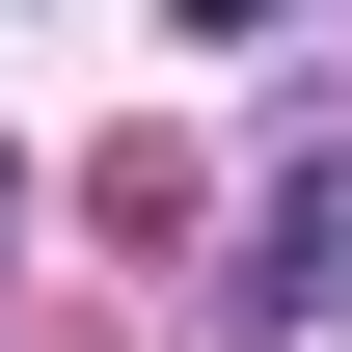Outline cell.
<instances>
[{
	"label": "cell",
	"mask_w": 352,
	"mask_h": 352,
	"mask_svg": "<svg viewBox=\"0 0 352 352\" xmlns=\"http://www.w3.org/2000/svg\"><path fill=\"white\" fill-rule=\"evenodd\" d=\"M325 298H352V163H298L271 244H244V325H325Z\"/></svg>",
	"instance_id": "1"
},
{
	"label": "cell",
	"mask_w": 352,
	"mask_h": 352,
	"mask_svg": "<svg viewBox=\"0 0 352 352\" xmlns=\"http://www.w3.org/2000/svg\"><path fill=\"white\" fill-rule=\"evenodd\" d=\"M244 28H271V0H190V54H244Z\"/></svg>",
	"instance_id": "2"
},
{
	"label": "cell",
	"mask_w": 352,
	"mask_h": 352,
	"mask_svg": "<svg viewBox=\"0 0 352 352\" xmlns=\"http://www.w3.org/2000/svg\"><path fill=\"white\" fill-rule=\"evenodd\" d=\"M0 217H28V135H0Z\"/></svg>",
	"instance_id": "3"
}]
</instances>
